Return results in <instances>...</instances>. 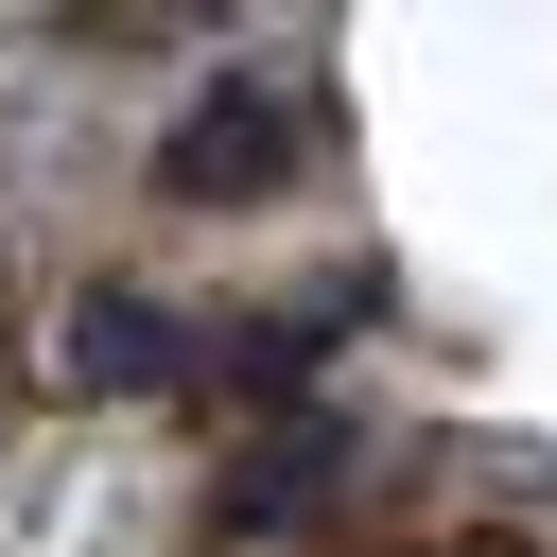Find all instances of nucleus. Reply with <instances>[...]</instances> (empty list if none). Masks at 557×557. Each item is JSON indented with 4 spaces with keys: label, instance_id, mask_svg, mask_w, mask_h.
Instances as JSON below:
<instances>
[{
    "label": "nucleus",
    "instance_id": "f257e3e1",
    "mask_svg": "<svg viewBox=\"0 0 557 557\" xmlns=\"http://www.w3.org/2000/svg\"><path fill=\"white\" fill-rule=\"evenodd\" d=\"M52 366H70V400H139V383H191L209 331H191L174 296H139V278H87L70 331H52Z\"/></svg>",
    "mask_w": 557,
    "mask_h": 557
},
{
    "label": "nucleus",
    "instance_id": "f03ea898",
    "mask_svg": "<svg viewBox=\"0 0 557 557\" xmlns=\"http://www.w3.org/2000/svg\"><path fill=\"white\" fill-rule=\"evenodd\" d=\"M278 174H296V122H278V87H209V104L157 139V191H174V209H261Z\"/></svg>",
    "mask_w": 557,
    "mask_h": 557
},
{
    "label": "nucleus",
    "instance_id": "7ed1b4c3",
    "mask_svg": "<svg viewBox=\"0 0 557 557\" xmlns=\"http://www.w3.org/2000/svg\"><path fill=\"white\" fill-rule=\"evenodd\" d=\"M331 470H348V435H331V418H296L278 453H244V470H226V522H244V540H278V522H313V505H331Z\"/></svg>",
    "mask_w": 557,
    "mask_h": 557
},
{
    "label": "nucleus",
    "instance_id": "20e7f679",
    "mask_svg": "<svg viewBox=\"0 0 557 557\" xmlns=\"http://www.w3.org/2000/svg\"><path fill=\"white\" fill-rule=\"evenodd\" d=\"M487 557H505V540H487Z\"/></svg>",
    "mask_w": 557,
    "mask_h": 557
}]
</instances>
